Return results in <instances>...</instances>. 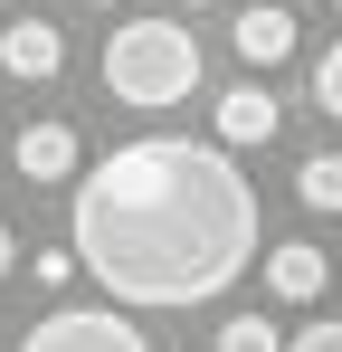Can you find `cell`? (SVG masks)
Returning a JSON list of instances; mask_svg holds the SVG:
<instances>
[{
    "label": "cell",
    "mask_w": 342,
    "mask_h": 352,
    "mask_svg": "<svg viewBox=\"0 0 342 352\" xmlns=\"http://www.w3.org/2000/svg\"><path fill=\"white\" fill-rule=\"evenodd\" d=\"M10 267H19V238H10V229H0V276H10Z\"/></svg>",
    "instance_id": "obj_13"
},
{
    "label": "cell",
    "mask_w": 342,
    "mask_h": 352,
    "mask_svg": "<svg viewBox=\"0 0 342 352\" xmlns=\"http://www.w3.org/2000/svg\"><path fill=\"white\" fill-rule=\"evenodd\" d=\"M10 162H19V181H38V190H57V181H86V153H76V124H57V115L19 124V133H10Z\"/></svg>",
    "instance_id": "obj_4"
},
{
    "label": "cell",
    "mask_w": 342,
    "mask_h": 352,
    "mask_svg": "<svg viewBox=\"0 0 342 352\" xmlns=\"http://www.w3.org/2000/svg\"><path fill=\"white\" fill-rule=\"evenodd\" d=\"M181 10H209V0H181Z\"/></svg>",
    "instance_id": "obj_14"
},
{
    "label": "cell",
    "mask_w": 342,
    "mask_h": 352,
    "mask_svg": "<svg viewBox=\"0 0 342 352\" xmlns=\"http://www.w3.org/2000/svg\"><path fill=\"white\" fill-rule=\"evenodd\" d=\"M19 352H152V343H143L133 314H114V305H57V314H38V324L19 333Z\"/></svg>",
    "instance_id": "obj_3"
},
{
    "label": "cell",
    "mask_w": 342,
    "mask_h": 352,
    "mask_svg": "<svg viewBox=\"0 0 342 352\" xmlns=\"http://www.w3.org/2000/svg\"><path fill=\"white\" fill-rule=\"evenodd\" d=\"M323 276H333V267H323V248H314V238L266 248V286H276L285 305H314V295H323Z\"/></svg>",
    "instance_id": "obj_8"
},
{
    "label": "cell",
    "mask_w": 342,
    "mask_h": 352,
    "mask_svg": "<svg viewBox=\"0 0 342 352\" xmlns=\"http://www.w3.org/2000/svg\"><path fill=\"white\" fill-rule=\"evenodd\" d=\"M295 190H304V210H323V219H342V153H314V162L295 172Z\"/></svg>",
    "instance_id": "obj_9"
},
{
    "label": "cell",
    "mask_w": 342,
    "mask_h": 352,
    "mask_svg": "<svg viewBox=\"0 0 342 352\" xmlns=\"http://www.w3.org/2000/svg\"><path fill=\"white\" fill-rule=\"evenodd\" d=\"M285 352H342V324H333V314H314L304 333H285Z\"/></svg>",
    "instance_id": "obj_12"
},
{
    "label": "cell",
    "mask_w": 342,
    "mask_h": 352,
    "mask_svg": "<svg viewBox=\"0 0 342 352\" xmlns=\"http://www.w3.org/2000/svg\"><path fill=\"white\" fill-rule=\"evenodd\" d=\"M228 48H238L247 67L295 58V10H276V0H266V10H238V19H228Z\"/></svg>",
    "instance_id": "obj_6"
},
{
    "label": "cell",
    "mask_w": 342,
    "mask_h": 352,
    "mask_svg": "<svg viewBox=\"0 0 342 352\" xmlns=\"http://www.w3.org/2000/svg\"><path fill=\"white\" fill-rule=\"evenodd\" d=\"M333 10H342V0H333Z\"/></svg>",
    "instance_id": "obj_16"
},
{
    "label": "cell",
    "mask_w": 342,
    "mask_h": 352,
    "mask_svg": "<svg viewBox=\"0 0 342 352\" xmlns=\"http://www.w3.org/2000/svg\"><path fill=\"white\" fill-rule=\"evenodd\" d=\"M67 248L114 305L181 314V305L228 295L257 267V190L228 162V143L143 133V143H114L105 162H86Z\"/></svg>",
    "instance_id": "obj_1"
},
{
    "label": "cell",
    "mask_w": 342,
    "mask_h": 352,
    "mask_svg": "<svg viewBox=\"0 0 342 352\" xmlns=\"http://www.w3.org/2000/svg\"><path fill=\"white\" fill-rule=\"evenodd\" d=\"M105 86L124 105H143V115L190 105V86H200V38H190L181 19H124L105 38Z\"/></svg>",
    "instance_id": "obj_2"
},
{
    "label": "cell",
    "mask_w": 342,
    "mask_h": 352,
    "mask_svg": "<svg viewBox=\"0 0 342 352\" xmlns=\"http://www.w3.org/2000/svg\"><path fill=\"white\" fill-rule=\"evenodd\" d=\"M0 67H10V76H29V86H48L57 67H67L57 19H38V10H29V19H10V29H0Z\"/></svg>",
    "instance_id": "obj_5"
},
{
    "label": "cell",
    "mask_w": 342,
    "mask_h": 352,
    "mask_svg": "<svg viewBox=\"0 0 342 352\" xmlns=\"http://www.w3.org/2000/svg\"><path fill=\"white\" fill-rule=\"evenodd\" d=\"M276 96H266V86H228L219 96V143L228 153H247V143H276Z\"/></svg>",
    "instance_id": "obj_7"
},
{
    "label": "cell",
    "mask_w": 342,
    "mask_h": 352,
    "mask_svg": "<svg viewBox=\"0 0 342 352\" xmlns=\"http://www.w3.org/2000/svg\"><path fill=\"white\" fill-rule=\"evenodd\" d=\"M314 105H323V115L342 124V38L323 48V58H314Z\"/></svg>",
    "instance_id": "obj_11"
},
{
    "label": "cell",
    "mask_w": 342,
    "mask_h": 352,
    "mask_svg": "<svg viewBox=\"0 0 342 352\" xmlns=\"http://www.w3.org/2000/svg\"><path fill=\"white\" fill-rule=\"evenodd\" d=\"M86 10H114V0H86Z\"/></svg>",
    "instance_id": "obj_15"
},
{
    "label": "cell",
    "mask_w": 342,
    "mask_h": 352,
    "mask_svg": "<svg viewBox=\"0 0 342 352\" xmlns=\"http://www.w3.org/2000/svg\"><path fill=\"white\" fill-rule=\"evenodd\" d=\"M219 352H285V333L266 324V314H228V324H219Z\"/></svg>",
    "instance_id": "obj_10"
}]
</instances>
